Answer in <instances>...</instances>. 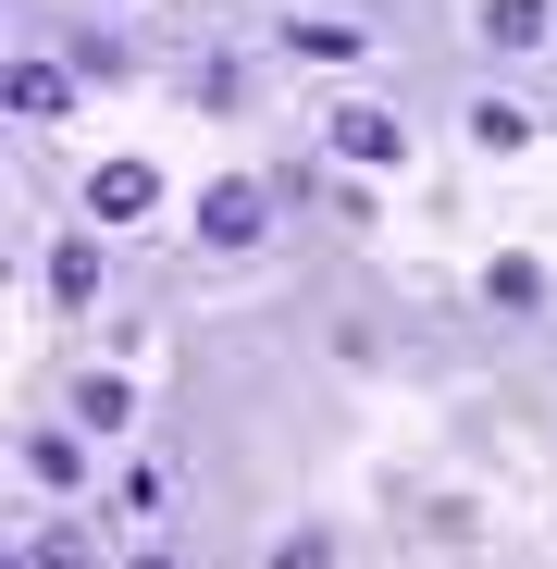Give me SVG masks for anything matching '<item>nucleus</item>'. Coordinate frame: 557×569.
<instances>
[{
  "label": "nucleus",
  "instance_id": "nucleus-3",
  "mask_svg": "<svg viewBox=\"0 0 557 569\" xmlns=\"http://www.w3.org/2000/svg\"><path fill=\"white\" fill-rule=\"evenodd\" d=\"M74 211L100 223V236H137V223L161 211V173H149V161H100V173L74 186Z\"/></svg>",
  "mask_w": 557,
  "mask_h": 569
},
{
  "label": "nucleus",
  "instance_id": "nucleus-8",
  "mask_svg": "<svg viewBox=\"0 0 557 569\" xmlns=\"http://www.w3.org/2000/svg\"><path fill=\"white\" fill-rule=\"evenodd\" d=\"M173 508V458H125L112 470V520H161Z\"/></svg>",
  "mask_w": 557,
  "mask_h": 569
},
{
  "label": "nucleus",
  "instance_id": "nucleus-2",
  "mask_svg": "<svg viewBox=\"0 0 557 569\" xmlns=\"http://www.w3.org/2000/svg\"><path fill=\"white\" fill-rule=\"evenodd\" d=\"M322 149L359 161V173H397V161H409V124L371 112V100H322Z\"/></svg>",
  "mask_w": 557,
  "mask_h": 569
},
{
  "label": "nucleus",
  "instance_id": "nucleus-7",
  "mask_svg": "<svg viewBox=\"0 0 557 569\" xmlns=\"http://www.w3.org/2000/svg\"><path fill=\"white\" fill-rule=\"evenodd\" d=\"M471 26H484V50H508V62H520V50H557V0H484Z\"/></svg>",
  "mask_w": 557,
  "mask_h": 569
},
{
  "label": "nucleus",
  "instance_id": "nucleus-10",
  "mask_svg": "<svg viewBox=\"0 0 557 569\" xmlns=\"http://www.w3.org/2000/svg\"><path fill=\"white\" fill-rule=\"evenodd\" d=\"M484 298H496V310H545V260H520V248L484 260Z\"/></svg>",
  "mask_w": 557,
  "mask_h": 569
},
{
  "label": "nucleus",
  "instance_id": "nucleus-9",
  "mask_svg": "<svg viewBox=\"0 0 557 569\" xmlns=\"http://www.w3.org/2000/svg\"><path fill=\"white\" fill-rule=\"evenodd\" d=\"M74 421H87V433H137V385H125V371H87V385H74Z\"/></svg>",
  "mask_w": 557,
  "mask_h": 569
},
{
  "label": "nucleus",
  "instance_id": "nucleus-1",
  "mask_svg": "<svg viewBox=\"0 0 557 569\" xmlns=\"http://www.w3.org/2000/svg\"><path fill=\"white\" fill-rule=\"evenodd\" d=\"M260 236H272V186H260V173L199 186V248H223V260H236V248H260Z\"/></svg>",
  "mask_w": 557,
  "mask_h": 569
},
{
  "label": "nucleus",
  "instance_id": "nucleus-12",
  "mask_svg": "<svg viewBox=\"0 0 557 569\" xmlns=\"http://www.w3.org/2000/svg\"><path fill=\"white\" fill-rule=\"evenodd\" d=\"M471 149H496V161L533 149V112H520V100H484V112H471Z\"/></svg>",
  "mask_w": 557,
  "mask_h": 569
},
{
  "label": "nucleus",
  "instance_id": "nucleus-15",
  "mask_svg": "<svg viewBox=\"0 0 557 569\" xmlns=\"http://www.w3.org/2000/svg\"><path fill=\"white\" fill-rule=\"evenodd\" d=\"M125 569H173V557H125Z\"/></svg>",
  "mask_w": 557,
  "mask_h": 569
},
{
  "label": "nucleus",
  "instance_id": "nucleus-6",
  "mask_svg": "<svg viewBox=\"0 0 557 569\" xmlns=\"http://www.w3.org/2000/svg\"><path fill=\"white\" fill-rule=\"evenodd\" d=\"M38 272H50V310H100V223L50 236V248H38Z\"/></svg>",
  "mask_w": 557,
  "mask_h": 569
},
{
  "label": "nucleus",
  "instance_id": "nucleus-13",
  "mask_svg": "<svg viewBox=\"0 0 557 569\" xmlns=\"http://www.w3.org/2000/svg\"><path fill=\"white\" fill-rule=\"evenodd\" d=\"M286 50H310V62H359V26H322V13H298V26H286Z\"/></svg>",
  "mask_w": 557,
  "mask_h": 569
},
{
  "label": "nucleus",
  "instance_id": "nucleus-4",
  "mask_svg": "<svg viewBox=\"0 0 557 569\" xmlns=\"http://www.w3.org/2000/svg\"><path fill=\"white\" fill-rule=\"evenodd\" d=\"M13 470H26L38 496H74L87 483V421H26L13 433Z\"/></svg>",
  "mask_w": 557,
  "mask_h": 569
},
{
  "label": "nucleus",
  "instance_id": "nucleus-11",
  "mask_svg": "<svg viewBox=\"0 0 557 569\" xmlns=\"http://www.w3.org/2000/svg\"><path fill=\"white\" fill-rule=\"evenodd\" d=\"M26 569H100V532H87V520H50V532L26 545Z\"/></svg>",
  "mask_w": 557,
  "mask_h": 569
},
{
  "label": "nucleus",
  "instance_id": "nucleus-5",
  "mask_svg": "<svg viewBox=\"0 0 557 569\" xmlns=\"http://www.w3.org/2000/svg\"><path fill=\"white\" fill-rule=\"evenodd\" d=\"M0 100H13L26 124H62V112H74V62H50V50H13V62H0Z\"/></svg>",
  "mask_w": 557,
  "mask_h": 569
},
{
  "label": "nucleus",
  "instance_id": "nucleus-14",
  "mask_svg": "<svg viewBox=\"0 0 557 569\" xmlns=\"http://www.w3.org/2000/svg\"><path fill=\"white\" fill-rule=\"evenodd\" d=\"M272 569H335V532H310V520H298L286 545H272Z\"/></svg>",
  "mask_w": 557,
  "mask_h": 569
}]
</instances>
